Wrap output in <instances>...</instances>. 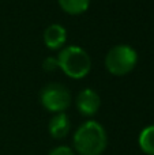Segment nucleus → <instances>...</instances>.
<instances>
[{"instance_id":"1","label":"nucleus","mask_w":154,"mask_h":155,"mask_svg":"<svg viewBox=\"0 0 154 155\" xmlns=\"http://www.w3.org/2000/svg\"><path fill=\"white\" fill-rule=\"evenodd\" d=\"M74 147L79 155H101L108 144V136L100 123L89 120L74 134Z\"/></svg>"},{"instance_id":"2","label":"nucleus","mask_w":154,"mask_h":155,"mask_svg":"<svg viewBox=\"0 0 154 155\" xmlns=\"http://www.w3.org/2000/svg\"><path fill=\"white\" fill-rule=\"evenodd\" d=\"M57 61L60 70L72 79L85 78L92 68V60L89 53L83 48L76 45H70L62 49L57 56Z\"/></svg>"},{"instance_id":"3","label":"nucleus","mask_w":154,"mask_h":155,"mask_svg":"<svg viewBox=\"0 0 154 155\" xmlns=\"http://www.w3.org/2000/svg\"><path fill=\"white\" fill-rule=\"evenodd\" d=\"M138 61L136 51L130 45H116L108 51L105 56L106 70L116 76L131 72Z\"/></svg>"},{"instance_id":"4","label":"nucleus","mask_w":154,"mask_h":155,"mask_svg":"<svg viewBox=\"0 0 154 155\" xmlns=\"http://www.w3.org/2000/svg\"><path fill=\"white\" fill-rule=\"evenodd\" d=\"M41 104L49 112L63 113L71 104L70 90L60 83H51L41 91Z\"/></svg>"},{"instance_id":"5","label":"nucleus","mask_w":154,"mask_h":155,"mask_svg":"<svg viewBox=\"0 0 154 155\" xmlns=\"http://www.w3.org/2000/svg\"><path fill=\"white\" fill-rule=\"evenodd\" d=\"M101 106L100 95L92 88H85L76 97V109L83 116H93Z\"/></svg>"},{"instance_id":"6","label":"nucleus","mask_w":154,"mask_h":155,"mask_svg":"<svg viewBox=\"0 0 154 155\" xmlns=\"http://www.w3.org/2000/svg\"><path fill=\"white\" fill-rule=\"evenodd\" d=\"M67 41V30L59 23L48 26L44 31V42L49 49H59Z\"/></svg>"},{"instance_id":"7","label":"nucleus","mask_w":154,"mask_h":155,"mask_svg":"<svg viewBox=\"0 0 154 155\" xmlns=\"http://www.w3.org/2000/svg\"><path fill=\"white\" fill-rule=\"evenodd\" d=\"M71 128V123H70V118L65 113H57L55 114L53 117L51 118L49 121V134L53 139H63L68 135Z\"/></svg>"},{"instance_id":"8","label":"nucleus","mask_w":154,"mask_h":155,"mask_svg":"<svg viewBox=\"0 0 154 155\" xmlns=\"http://www.w3.org/2000/svg\"><path fill=\"white\" fill-rule=\"evenodd\" d=\"M138 143L145 154L154 155V125H149L142 129L138 137Z\"/></svg>"},{"instance_id":"9","label":"nucleus","mask_w":154,"mask_h":155,"mask_svg":"<svg viewBox=\"0 0 154 155\" xmlns=\"http://www.w3.org/2000/svg\"><path fill=\"white\" fill-rule=\"evenodd\" d=\"M59 4L65 12L71 15H78L89 8L90 0H59Z\"/></svg>"},{"instance_id":"10","label":"nucleus","mask_w":154,"mask_h":155,"mask_svg":"<svg viewBox=\"0 0 154 155\" xmlns=\"http://www.w3.org/2000/svg\"><path fill=\"white\" fill-rule=\"evenodd\" d=\"M42 68L45 71H55L59 68V61H57V57H53V56H49L46 57L45 60L42 61Z\"/></svg>"},{"instance_id":"11","label":"nucleus","mask_w":154,"mask_h":155,"mask_svg":"<svg viewBox=\"0 0 154 155\" xmlns=\"http://www.w3.org/2000/svg\"><path fill=\"white\" fill-rule=\"evenodd\" d=\"M48 155H75V153L68 146H57V147L52 148Z\"/></svg>"}]
</instances>
